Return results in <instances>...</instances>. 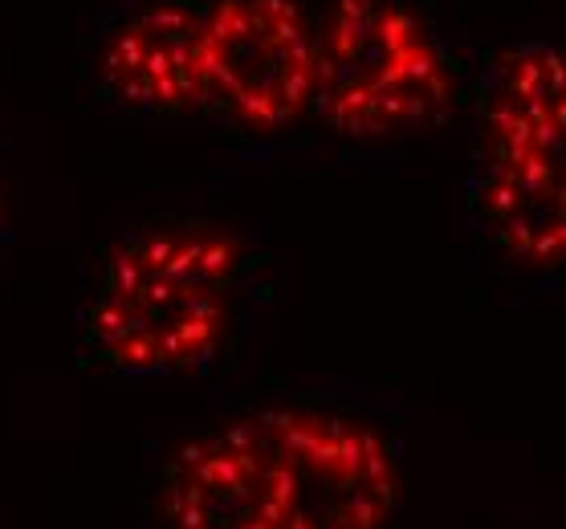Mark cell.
I'll list each match as a JSON object with an SVG mask.
<instances>
[{
	"label": "cell",
	"mask_w": 566,
	"mask_h": 529,
	"mask_svg": "<svg viewBox=\"0 0 566 529\" xmlns=\"http://www.w3.org/2000/svg\"><path fill=\"white\" fill-rule=\"evenodd\" d=\"M245 241L224 224L168 216L106 257L82 310V355L118 379L205 371L237 322Z\"/></svg>",
	"instance_id": "obj_1"
},
{
	"label": "cell",
	"mask_w": 566,
	"mask_h": 529,
	"mask_svg": "<svg viewBox=\"0 0 566 529\" xmlns=\"http://www.w3.org/2000/svg\"><path fill=\"white\" fill-rule=\"evenodd\" d=\"M476 229L530 269L566 253V62L551 41L505 45L481 78L469 180Z\"/></svg>",
	"instance_id": "obj_2"
},
{
	"label": "cell",
	"mask_w": 566,
	"mask_h": 529,
	"mask_svg": "<svg viewBox=\"0 0 566 529\" xmlns=\"http://www.w3.org/2000/svg\"><path fill=\"white\" fill-rule=\"evenodd\" d=\"M461 94L449 45L412 0H326L314 13L310 115L343 139L432 130Z\"/></svg>",
	"instance_id": "obj_3"
},
{
	"label": "cell",
	"mask_w": 566,
	"mask_h": 529,
	"mask_svg": "<svg viewBox=\"0 0 566 529\" xmlns=\"http://www.w3.org/2000/svg\"><path fill=\"white\" fill-rule=\"evenodd\" d=\"M155 529H297L294 403L196 427L151 485Z\"/></svg>",
	"instance_id": "obj_4"
},
{
	"label": "cell",
	"mask_w": 566,
	"mask_h": 529,
	"mask_svg": "<svg viewBox=\"0 0 566 529\" xmlns=\"http://www.w3.org/2000/svg\"><path fill=\"white\" fill-rule=\"evenodd\" d=\"M208 118L285 130L310 115L314 13L306 0H205Z\"/></svg>",
	"instance_id": "obj_5"
},
{
	"label": "cell",
	"mask_w": 566,
	"mask_h": 529,
	"mask_svg": "<svg viewBox=\"0 0 566 529\" xmlns=\"http://www.w3.org/2000/svg\"><path fill=\"white\" fill-rule=\"evenodd\" d=\"M98 86L147 118H208L205 0H139L98 45Z\"/></svg>",
	"instance_id": "obj_6"
},
{
	"label": "cell",
	"mask_w": 566,
	"mask_h": 529,
	"mask_svg": "<svg viewBox=\"0 0 566 529\" xmlns=\"http://www.w3.org/2000/svg\"><path fill=\"white\" fill-rule=\"evenodd\" d=\"M9 229H13V220H9V188H4V168H0V245L9 241Z\"/></svg>",
	"instance_id": "obj_7"
}]
</instances>
